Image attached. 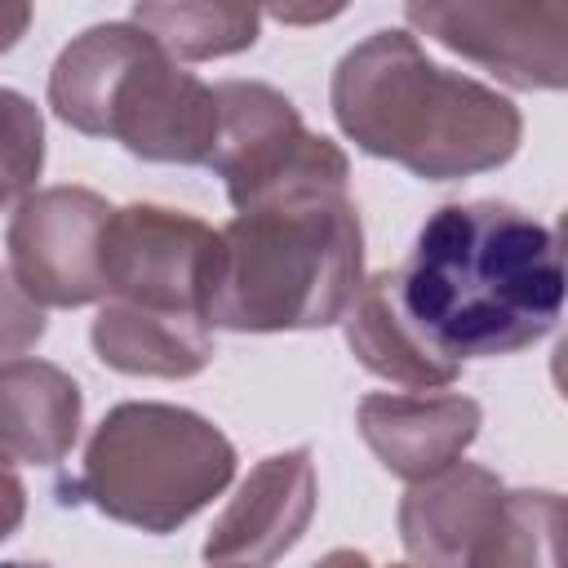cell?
Returning <instances> with one entry per match:
<instances>
[{
	"instance_id": "cell-18",
	"label": "cell",
	"mask_w": 568,
	"mask_h": 568,
	"mask_svg": "<svg viewBox=\"0 0 568 568\" xmlns=\"http://www.w3.org/2000/svg\"><path fill=\"white\" fill-rule=\"evenodd\" d=\"M44 306L13 280V271H0V359L31 351L44 337Z\"/></svg>"
},
{
	"instance_id": "cell-10",
	"label": "cell",
	"mask_w": 568,
	"mask_h": 568,
	"mask_svg": "<svg viewBox=\"0 0 568 568\" xmlns=\"http://www.w3.org/2000/svg\"><path fill=\"white\" fill-rule=\"evenodd\" d=\"M111 204L89 186H44L18 200L4 248L13 280L40 306L102 302V226Z\"/></svg>"
},
{
	"instance_id": "cell-6",
	"label": "cell",
	"mask_w": 568,
	"mask_h": 568,
	"mask_svg": "<svg viewBox=\"0 0 568 568\" xmlns=\"http://www.w3.org/2000/svg\"><path fill=\"white\" fill-rule=\"evenodd\" d=\"M395 524L413 564H559L564 497L550 488H506L488 466L457 457L408 484Z\"/></svg>"
},
{
	"instance_id": "cell-21",
	"label": "cell",
	"mask_w": 568,
	"mask_h": 568,
	"mask_svg": "<svg viewBox=\"0 0 568 568\" xmlns=\"http://www.w3.org/2000/svg\"><path fill=\"white\" fill-rule=\"evenodd\" d=\"M31 13H36V0H0V53L22 44Z\"/></svg>"
},
{
	"instance_id": "cell-16",
	"label": "cell",
	"mask_w": 568,
	"mask_h": 568,
	"mask_svg": "<svg viewBox=\"0 0 568 568\" xmlns=\"http://www.w3.org/2000/svg\"><path fill=\"white\" fill-rule=\"evenodd\" d=\"M133 22L178 62H213L257 44L253 0H133Z\"/></svg>"
},
{
	"instance_id": "cell-9",
	"label": "cell",
	"mask_w": 568,
	"mask_h": 568,
	"mask_svg": "<svg viewBox=\"0 0 568 568\" xmlns=\"http://www.w3.org/2000/svg\"><path fill=\"white\" fill-rule=\"evenodd\" d=\"M217 231L195 213L164 204H124L106 213L102 226V288L155 311L209 320V275H213Z\"/></svg>"
},
{
	"instance_id": "cell-2",
	"label": "cell",
	"mask_w": 568,
	"mask_h": 568,
	"mask_svg": "<svg viewBox=\"0 0 568 568\" xmlns=\"http://www.w3.org/2000/svg\"><path fill=\"white\" fill-rule=\"evenodd\" d=\"M337 129L377 160H390L426 182H462L515 160L524 138L519 106L439 62L399 31L359 40L328 80Z\"/></svg>"
},
{
	"instance_id": "cell-11",
	"label": "cell",
	"mask_w": 568,
	"mask_h": 568,
	"mask_svg": "<svg viewBox=\"0 0 568 568\" xmlns=\"http://www.w3.org/2000/svg\"><path fill=\"white\" fill-rule=\"evenodd\" d=\"M315 462L311 448H288L262 457L226 510L204 537L209 564H275L284 559L315 519Z\"/></svg>"
},
{
	"instance_id": "cell-1",
	"label": "cell",
	"mask_w": 568,
	"mask_h": 568,
	"mask_svg": "<svg viewBox=\"0 0 568 568\" xmlns=\"http://www.w3.org/2000/svg\"><path fill=\"white\" fill-rule=\"evenodd\" d=\"M390 293L439 359L515 355L564 311L559 235L506 200L439 204L390 271Z\"/></svg>"
},
{
	"instance_id": "cell-17",
	"label": "cell",
	"mask_w": 568,
	"mask_h": 568,
	"mask_svg": "<svg viewBox=\"0 0 568 568\" xmlns=\"http://www.w3.org/2000/svg\"><path fill=\"white\" fill-rule=\"evenodd\" d=\"M44 169V115L40 106L0 84V213L31 195Z\"/></svg>"
},
{
	"instance_id": "cell-8",
	"label": "cell",
	"mask_w": 568,
	"mask_h": 568,
	"mask_svg": "<svg viewBox=\"0 0 568 568\" xmlns=\"http://www.w3.org/2000/svg\"><path fill=\"white\" fill-rule=\"evenodd\" d=\"M404 18L510 89L568 84V0H404Z\"/></svg>"
},
{
	"instance_id": "cell-19",
	"label": "cell",
	"mask_w": 568,
	"mask_h": 568,
	"mask_svg": "<svg viewBox=\"0 0 568 568\" xmlns=\"http://www.w3.org/2000/svg\"><path fill=\"white\" fill-rule=\"evenodd\" d=\"M253 4L284 27H320L351 9V0H253Z\"/></svg>"
},
{
	"instance_id": "cell-20",
	"label": "cell",
	"mask_w": 568,
	"mask_h": 568,
	"mask_svg": "<svg viewBox=\"0 0 568 568\" xmlns=\"http://www.w3.org/2000/svg\"><path fill=\"white\" fill-rule=\"evenodd\" d=\"M22 519H27V488L9 466V457L0 453V541H9L22 528Z\"/></svg>"
},
{
	"instance_id": "cell-7",
	"label": "cell",
	"mask_w": 568,
	"mask_h": 568,
	"mask_svg": "<svg viewBox=\"0 0 568 568\" xmlns=\"http://www.w3.org/2000/svg\"><path fill=\"white\" fill-rule=\"evenodd\" d=\"M217 93V142L209 151V169L226 182V200L235 209L266 200L293 186H346L351 160L346 151L311 133L297 106L262 84V80H222Z\"/></svg>"
},
{
	"instance_id": "cell-13",
	"label": "cell",
	"mask_w": 568,
	"mask_h": 568,
	"mask_svg": "<svg viewBox=\"0 0 568 568\" xmlns=\"http://www.w3.org/2000/svg\"><path fill=\"white\" fill-rule=\"evenodd\" d=\"M93 355L129 377H164L182 382L209 368L213 359V324L200 315L155 311L124 297H102L93 328Z\"/></svg>"
},
{
	"instance_id": "cell-5",
	"label": "cell",
	"mask_w": 568,
	"mask_h": 568,
	"mask_svg": "<svg viewBox=\"0 0 568 568\" xmlns=\"http://www.w3.org/2000/svg\"><path fill=\"white\" fill-rule=\"evenodd\" d=\"M231 479L235 444L209 417L182 404L129 399L93 426L62 501H89L98 515L142 532H173Z\"/></svg>"
},
{
	"instance_id": "cell-15",
	"label": "cell",
	"mask_w": 568,
	"mask_h": 568,
	"mask_svg": "<svg viewBox=\"0 0 568 568\" xmlns=\"http://www.w3.org/2000/svg\"><path fill=\"white\" fill-rule=\"evenodd\" d=\"M346 324V346L355 351V359L373 373L386 377L395 386L408 390H444L462 377V364L439 359L404 320V311L395 306L390 293V271H377L359 284L355 302L342 315Z\"/></svg>"
},
{
	"instance_id": "cell-14",
	"label": "cell",
	"mask_w": 568,
	"mask_h": 568,
	"mask_svg": "<svg viewBox=\"0 0 568 568\" xmlns=\"http://www.w3.org/2000/svg\"><path fill=\"white\" fill-rule=\"evenodd\" d=\"M80 382L49 359H0V453L27 466H58L80 435Z\"/></svg>"
},
{
	"instance_id": "cell-12",
	"label": "cell",
	"mask_w": 568,
	"mask_h": 568,
	"mask_svg": "<svg viewBox=\"0 0 568 568\" xmlns=\"http://www.w3.org/2000/svg\"><path fill=\"white\" fill-rule=\"evenodd\" d=\"M355 426L373 457L395 475V479H426L457 462L479 426L484 408L470 395L457 390H422V395H364L355 408Z\"/></svg>"
},
{
	"instance_id": "cell-4",
	"label": "cell",
	"mask_w": 568,
	"mask_h": 568,
	"mask_svg": "<svg viewBox=\"0 0 568 568\" xmlns=\"http://www.w3.org/2000/svg\"><path fill=\"white\" fill-rule=\"evenodd\" d=\"M49 106L67 129L151 164H204L217 142L213 84L182 71L138 22L80 31L49 71Z\"/></svg>"
},
{
	"instance_id": "cell-3",
	"label": "cell",
	"mask_w": 568,
	"mask_h": 568,
	"mask_svg": "<svg viewBox=\"0 0 568 568\" xmlns=\"http://www.w3.org/2000/svg\"><path fill=\"white\" fill-rule=\"evenodd\" d=\"M364 284V226L346 186H293L235 209L217 231L209 324L311 333L346 315Z\"/></svg>"
}]
</instances>
